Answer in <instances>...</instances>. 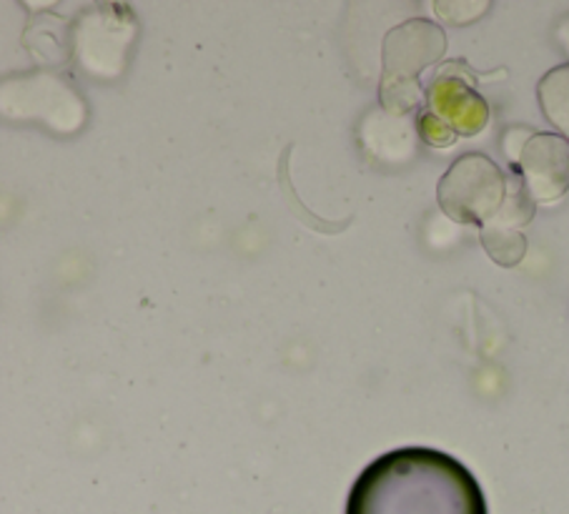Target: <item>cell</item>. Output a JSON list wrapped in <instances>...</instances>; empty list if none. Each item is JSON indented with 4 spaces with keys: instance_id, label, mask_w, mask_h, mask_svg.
Wrapping results in <instances>:
<instances>
[{
    "instance_id": "obj_2",
    "label": "cell",
    "mask_w": 569,
    "mask_h": 514,
    "mask_svg": "<svg viewBox=\"0 0 569 514\" xmlns=\"http://www.w3.org/2000/svg\"><path fill=\"white\" fill-rule=\"evenodd\" d=\"M447 51V38L431 21H407L387 36L385 43V83L381 101L395 113H405L425 103L419 73L437 63Z\"/></svg>"
},
{
    "instance_id": "obj_6",
    "label": "cell",
    "mask_w": 569,
    "mask_h": 514,
    "mask_svg": "<svg viewBox=\"0 0 569 514\" xmlns=\"http://www.w3.org/2000/svg\"><path fill=\"white\" fill-rule=\"evenodd\" d=\"M537 98L547 121L569 141V63L557 66L542 76L537 86Z\"/></svg>"
},
{
    "instance_id": "obj_7",
    "label": "cell",
    "mask_w": 569,
    "mask_h": 514,
    "mask_svg": "<svg viewBox=\"0 0 569 514\" xmlns=\"http://www.w3.org/2000/svg\"><path fill=\"white\" fill-rule=\"evenodd\" d=\"M417 131L421 136V141H425L427 146H435V148L455 146L459 138L447 123H441L435 113H429L427 108H421L417 116Z\"/></svg>"
},
{
    "instance_id": "obj_5",
    "label": "cell",
    "mask_w": 569,
    "mask_h": 514,
    "mask_svg": "<svg viewBox=\"0 0 569 514\" xmlns=\"http://www.w3.org/2000/svg\"><path fill=\"white\" fill-rule=\"evenodd\" d=\"M515 168L535 204H555L569 191V141L559 134H532Z\"/></svg>"
},
{
    "instance_id": "obj_4",
    "label": "cell",
    "mask_w": 569,
    "mask_h": 514,
    "mask_svg": "<svg viewBox=\"0 0 569 514\" xmlns=\"http://www.w3.org/2000/svg\"><path fill=\"white\" fill-rule=\"evenodd\" d=\"M425 108L457 136H477L489 121L487 101L459 76V63H449L435 76L425 93Z\"/></svg>"
},
{
    "instance_id": "obj_9",
    "label": "cell",
    "mask_w": 569,
    "mask_h": 514,
    "mask_svg": "<svg viewBox=\"0 0 569 514\" xmlns=\"http://www.w3.org/2000/svg\"><path fill=\"white\" fill-rule=\"evenodd\" d=\"M559 43H562V48L569 56V18H565V23L559 26Z\"/></svg>"
},
{
    "instance_id": "obj_3",
    "label": "cell",
    "mask_w": 569,
    "mask_h": 514,
    "mask_svg": "<svg viewBox=\"0 0 569 514\" xmlns=\"http://www.w3.org/2000/svg\"><path fill=\"white\" fill-rule=\"evenodd\" d=\"M507 196V176L485 154H465L447 168L437 186V201L451 221L485 226Z\"/></svg>"
},
{
    "instance_id": "obj_8",
    "label": "cell",
    "mask_w": 569,
    "mask_h": 514,
    "mask_svg": "<svg viewBox=\"0 0 569 514\" xmlns=\"http://www.w3.org/2000/svg\"><path fill=\"white\" fill-rule=\"evenodd\" d=\"M487 11V6H451V3H439L437 6V13L441 16V18H447V21H451V23H469V21H475V18L479 16V13H485Z\"/></svg>"
},
{
    "instance_id": "obj_1",
    "label": "cell",
    "mask_w": 569,
    "mask_h": 514,
    "mask_svg": "<svg viewBox=\"0 0 569 514\" xmlns=\"http://www.w3.org/2000/svg\"><path fill=\"white\" fill-rule=\"evenodd\" d=\"M347 514H487V502L462 462L407 447L381 454L359 474Z\"/></svg>"
}]
</instances>
